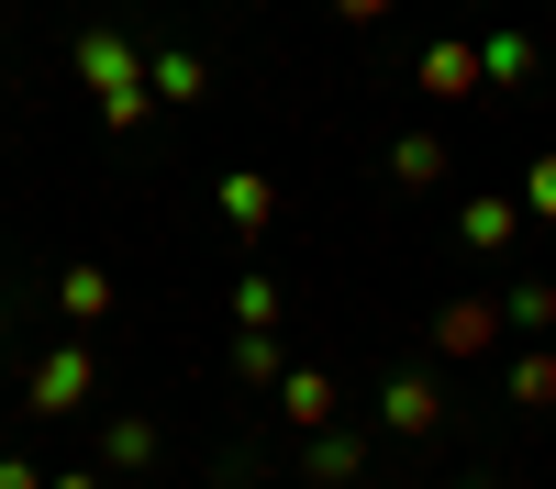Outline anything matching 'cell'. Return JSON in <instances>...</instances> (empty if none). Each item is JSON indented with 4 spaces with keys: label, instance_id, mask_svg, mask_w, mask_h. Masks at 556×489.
Listing matches in <instances>:
<instances>
[{
    "label": "cell",
    "instance_id": "7a4b0ae2",
    "mask_svg": "<svg viewBox=\"0 0 556 489\" xmlns=\"http://www.w3.org/2000/svg\"><path fill=\"white\" fill-rule=\"evenodd\" d=\"M89 389H101V356H89V345H45L34 378H23V412L67 423V412H89Z\"/></svg>",
    "mask_w": 556,
    "mask_h": 489
},
{
    "label": "cell",
    "instance_id": "277c9868",
    "mask_svg": "<svg viewBox=\"0 0 556 489\" xmlns=\"http://www.w3.org/2000/svg\"><path fill=\"white\" fill-rule=\"evenodd\" d=\"M456 245H468V256L523 245V190H468V201H456Z\"/></svg>",
    "mask_w": 556,
    "mask_h": 489
},
{
    "label": "cell",
    "instance_id": "30bf717a",
    "mask_svg": "<svg viewBox=\"0 0 556 489\" xmlns=\"http://www.w3.org/2000/svg\"><path fill=\"white\" fill-rule=\"evenodd\" d=\"M445 167H456V145H445V133H401V145H390V178H401V190H434Z\"/></svg>",
    "mask_w": 556,
    "mask_h": 489
},
{
    "label": "cell",
    "instance_id": "5b68a950",
    "mask_svg": "<svg viewBox=\"0 0 556 489\" xmlns=\"http://www.w3.org/2000/svg\"><path fill=\"white\" fill-rule=\"evenodd\" d=\"M379 423H390L401 445H424V434H445V389H434L424 368H390V389H379Z\"/></svg>",
    "mask_w": 556,
    "mask_h": 489
},
{
    "label": "cell",
    "instance_id": "6da1fadb",
    "mask_svg": "<svg viewBox=\"0 0 556 489\" xmlns=\"http://www.w3.org/2000/svg\"><path fill=\"white\" fill-rule=\"evenodd\" d=\"M67 67L89 78V101H101V123H112V133L146 123L156 89H146V56H134V34H78V44H67Z\"/></svg>",
    "mask_w": 556,
    "mask_h": 489
},
{
    "label": "cell",
    "instance_id": "2e32d148",
    "mask_svg": "<svg viewBox=\"0 0 556 489\" xmlns=\"http://www.w3.org/2000/svg\"><path fill=\"white\" fill-rule=\"evenodd\" d=\"M235 368H245L256 389H278V378H290V356H278V334H235Z\"/></svg>",
    "mask_w": 556,
    "mask_h": 489
},
{
    "label": "cell",
    "instance_id": "ac0fdd59",
    "mask_svg": "<svg viewBox=\"0 0 556 489\" xmlns=\"http://www.w3.org/2000/svg\"><path fill=\"white\" fill-rule=\"evenodd\" d=\"M523 222H556V145H534L523 167Z\"/></svg>",
    "mask_w": 556,
    "mask_h": 489
},
{
    "label": "cell",
    "instance_id": "9c48e42d",
    "mask_svg": "<svg viewBox=\"0 0 556 489\" xmlns=\"http://www.w3.org/2000/svg\"><path fill=\"white\" fill-rule=\"evenodd\" d=\"M112 267H67V279H56V311H67V323H112Z\"/></svg>",
    "mask_w": 556,
    "mask_h": 489
},
{
    "label": "cell",
    "instance_id": "9a60e30c",
    "mask_svg": "<svg viewBox=\"0 0 556 489\" xmlns=\"http://www.w3.org/2000/svg\"><path fill=\"white\" fill-rule=\"evenodd\" d=\"M479 56H490V89H523L534 78V34H490Z\"/></svg>",
    "mask_w": 556,
    "mask_h": 489
},
{
    "label": "cell",
    "instance_id": "44dd1931",
    "mask_svg": "<svg viewBox=\"0 0 556 489\" xmlns=\"http://www.w3.org/2000/svg\"><path fill=\"white\" fill-rule=\"evenodd\" d=\"M56 489H101V467H67V478H56Z\"/></svg>",
    "mask_w": 556,
    "mask_h": 489
},
{
    "label": "cell",
    "instance_id": "ffe728a7",
    "mask_svg": "<svg viewBox=\"0 0 556 489\" xmlns=\"http://www.w3.org/2000/svg\"><path fill=\"white\" fill-rule=\"evenodd\" d=\"M0 489H56V478H45L34 456H0Z\"/></svg>",
    "mask_w": 556,
    "mask_h": 489
},
{
    "label": "cell",
    "instance_id": "d6986e66",
    "mask_svg": "<svg viewBox=\"0 0 556 489\" xmlns=\"http://www.w3.org/2000/svg\"><path fill=\"white\" fill-rule=\"evenodd\" d=\"M235 323H245V334H278V289H267V279L235 289Z\"/></svg>",
    "mask_w": 556,
    "mask_h": 489
},
{
    "label": "cell",
    "instance_id": "3957f363",
    "mask_svg": "<svg viewBox=\"0 0 556 489\" xmlns=\"http://www.w3.org/2000/svg\"><path fill=\"white\" fill-rule=\"evenodd\" d=\"M501 334H513V311H501V300H445V311H434V356H456V368H479Z\"/></svg>",
    "mask_w": 556,
    "mask_h": 489
},
{
    "label": "cell",
    "instance_id": "ba28073f",
    "mask_svg": "<svg viewBox=\"0 0 556 489\" xmlns=\"http://www.w3.org/2000/svg\"><path fill=\"white\" fill-rule=\"evenodd\" d=\"M278 412H290L301 434H334V378H323V368H290V378H278Z\"/></svg>",
    "mask_w": 556,
    "mask_h": 489
},
{
    "label": "cell",
    "instance_id": "52a82bcc",
    "mask_svg": "<svg viewBox=\"0 0 556 489\" xmlns=\"http://www.w3.org/2000/svg\"><path fill=\"white\" fill-rule=\"evenodd\" d=\"M223 222H235V234H267L278 222V178L267 167H223Z\"/></svg>",
    "mask_w": 556,
    "mask_h": 489
},
{
    "label": "cell",
    "instance_id": "e0dca14e",
    "mask_svg": "<svg viewBox=\"0 0 556 489\" xmlns=\"http://www.w3.org/2000/svg\"><path fill=\"white\" fill-rule=\"evenodd\" d=\"M501 311H513V334H545V323H556V279H523Z\"/></svg>",
    "mask_w": 556,
    "mask_h": 489
},
{
    "label": "cell",
    "instance_id": "7c38bea8",
    "mask_svg": "<svg viewBox=\"0 0 556 489\" xmlns=\"http://www.w3.org/2000/svg\"><path fill=\"white\" fill-rule=\"evenodd\" d=\"M146 89H156V101H201V89H212V56H178V44H167V56H146Z\"/></svg>",
    "mask_w": 556,
    "mask_h": 489
},
{
    "label": "cell",
    "instance_id": "4fadbf2b",
    "mask_svg": "<svg viewBox=\"0 0 556 489\" xmlns=\"http://www.w3.org/2000/svg\"><path fill=\"white\" fill-rule=\"evenodd\" d=\"M101 456H112V467H156V423H146V412H112V423H101Z\"/></svg>",
    "mask_w": 556,
    "mask_h": 489
},
{
    "label": "cell",
    "instance_id": "8992f818",
    "mask_svg": "<svg viewBox=\"0 0 556 489\" xmlns=\"http://www.w3.org/2000/svg\"><path fill=\"white\" fill-rule=\"evenodd\" d=\"M412 78H424V101H479V89H490V56H479V44H424Z\"/></svg>",
    "mask_w": 556,
    "mask_h": 489
},
{
    "label": "cell",
    "instance_id": "5bb4252c",
    "mask_svg": "<svg viewBox=\"0 0 556 489\" xmlns=\"http://www.w3.org/2000/svg\"><path fill=\"white\" fill-rule=\"evenodd\" d=\"M513 412H556V345L513 356Z\"/></svg>",
    "mask_w": 556,
    "mask_h": 489
},
{
    "label": "cell",
    "instance_id": "8fae6325",
    "mask_svg": "<svg viewBox=\"0 0 556 489\" xmlns=\"http://www.w3.org/2000/svg\"><path fill=\"white\" fill-rule=\"evenodd\" d=\"M301 467H312L323 489H356V478H367V445H356V434H312V456H301Z\"/></svg>",
    "mask_w": 556,
    "mask_h": 489
}]
</instances>
